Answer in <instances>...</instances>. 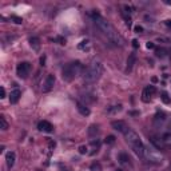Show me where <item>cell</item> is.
Returning a JSON list of instances; mask_svg holds the SVG:
<instances>
[{
    "label": "cell",
    "instance_id": "6da1fadb",
    "mask_svg": "<svg viewBox=\"0 0 171 171\" xmlns=\"http://www.w3.org/2000/svg\"><path fill=\"white\" fill-rule=\"evenodd\" d=\"M92 20L96 24V27L99 28V31L110 40V43H112L114 46H123V38L118 34L116 30L112 27V24L108 20L95 12L92 13Z\"/></svg>",
    "mask_w": 171,
    "mask_h": 171
},
{
    "label": "cell",
    "instance_id": "7a4b0ae2",
    "mask_svg": "<svg viewBox=\"0 0 171 171\" xmlns=\"http://www.w3.org/2000/svg\"><path fill=\"white\" fill-rule=\"evenodd\" d=\"M125 138H126V142L128 143V146L134 150L138 156L140 158H144V154H146V147H144L143 142L140 139V136L136 134L134 130H130L128 128V131L125 134Z\"/></svg>",
    "mask_w": 171,
    "mask_h": 171
},
{
    "label": "cell",
    "instance_id": "3957f363",
    "mask_svg": "<svg viewBox=\"0 0 171 171\" xmlns=\"http://www.w3.org/2000/svg\"><path fill=\"white\" fill-rule=\"evenodd\" d=\"M103 64L100 62H94L90 67H87L83 72V79L86 83H95L98 82L100 76L103 75Z\"/></svg>",
    "mask_w": 171,
    "mask_h": 171
},
{
    "label": "cell",
    "instance_id": "277c9868",
    "mask_svg": "<svg viewBox=\"0 0 171 171\" xmlns=\"http://www.w3.org/2000/svg\"><path fill=\"white\" fill-rule=\"evenodd\" d=\"M83 70H84V67H83V64L80 62H78V60L76 62H71L64 66V68L62 71V78L66 82H72L76 76H79L82 74Z\"/></svg>",
    "mask_w": 171,
    "mask_h": 171
},
{
    "label": "cell",
    "instance_id": "5b68a950",
    "mask_svg": "<svg viewBox=\"0 0 171 171\" xmlns=\"http://www.w3.org/2000/svg\"><path fill=\"white\" fill-rule=\"evenodd\" d=\"M30 72H31V63L22 62V63L18 64V67H16V75H18L19 78H22V79L28 78Z\"/></svg>",
    "mask_w": 171,
    "mask_h": 171
},
{
    "label": "cell",
    "instance_id": "8992f818",
    "mask_svg": "<svg viewBox=\"0 0 171 171\" xmlns=\"http://www.w3.org/2000/svg\"><path fill=\"white\" fill-rule=\"evenodd\" d=\"M55 75H52V74H48L47 75V78H46V80H44V83H43V86H42V91L43 92H50L51 90L54 88V86H55Z\"/></svg>",
    "mask_w": 171,
    "mask_h": 171
},
{
    "label": "cell",
    "instance_id": "52a82bcc",
    "mask_svg": "<svg viewBox=\"0 0 171 171\" xmlns=\"http://www.w3.org/2000/svg\"><path fill=\"white\" fill-rule=\"evenodd\" d=\"M156 92V88H155V86H147L146 88L143 90V94H142V100L143 102H150L151 100V98L155 95Z\"/></svg>",
    "mask_w": 171,
    "mask_h": 171
},
{
    "label": "cell",
    "instance_id": "ba28073f",
    "mask_svg": "<svg viewBox=\"0 0 171 171\" xmlns=\"http://www.w3.org/2000/svg\"><path fill=\"white\" fill-rule=\"evenodd\" d=\"M111 126H112V128L116 130L118 132L126 134V132L128 131V126L126 125V122H123V121H114V122H111Z\"/></svg>",
    "mask_w": 171,
    "mask_h": 171
},
{
    "label": "cell",
    "instance_id": "9c48e42d",
    "mask_svg": "<svg viewBox=\"0 0 171 171\" xmlns=\"http://www.w3.org/2000/svg\"><path fill=\"white\" fill-rule=\"evenodd\" d=\"M38 128H39V131L48 132V134L54 131V126L51 125L50 122H47V121H42V122H39V125H38Z\"/></svg>",
    "mask_w": 171,
    "mask_h": 171
},
{
    "label": "cell",
    "instance_id": "30bf717a",
    "mask_svg": "<svg viewBox=\"0 0 171 171\" xmlns=\"http://www.w3.org/2000/svg\"><path fill=\"white\" fill-rule=\"evenodd\" d=\"M135 62H136V55L132 52V54L128 55L127 58V64H126V72H131L132 68H134V66H135Z\"/></svg>",
    "mask_w": 171,
    "mask_h": 171
},
{
    "label": "cell",
    "instance_id": "8fae6325",
    "mask_svg": "<svg viewBox=\"0 0 171 171\" xmlns=\"http://www.w3.org/2000/svg\"><path fill=\"white\" fill-rule=\"evenodd\" d=\"M20 96H22V91H20L19 88H15L13 91H11V94H9V103H11V104L18 103Z\"/></svg>",
    "mask_w": 171,
    "mask_h": 171
},
{
    "label": "cell",
    "instance_id": "7c38bea8",
    "mask_svg": "<svg viewBox=\"0 0 171 171\" xmlns=\"http://www.w3.org/2000/svg\"><path fill=\"white\" fill-rule=\"evenodd\" d=\"M76 107H78V111L82 114L83 116H88L90 112H91V111H90V108L87 107V104H83V103H80V102H78V103H76Z\"/></svg>",
    "mask_w": 171,
    "mask_h": 171
},
{
    "label": "cell",
    "instance_id": "4fadbf2b",
    "mask_svg": "<svg viewBox=\"0 0 171 171\" xmlns=\"http://www.w3.org/2000/svg\"><path fill=\"white\" fill-rule=\"evenodd\" d=\"M15 159H16V155H15V152H7V155H5V160H7V166L9 168L13 167V164H15Z\"/></svg>",
    "mask_w": 171,
    "mask_h": 171
},
{
    "label": "cell",
    "instance_id": "5bb4252c",
    "mask_svg": "<svg viewBox=\"0 0 171 171\" xmlns=\"http://www.w3.org/2000/svg\"><path fill=\"white\" fill-rule=\"evenodd\" d=\"M30 46L32 47V50L39 51L40 50V39H39V38H36V36L30 38Z\"/></svg>",
    "mask_w": 171,
    "mask_h": 171
},
{
    "label": "cell",
    "instance_id": "9a60e30c",
    "mask_svg": "<svg viewBox=\"0 0 171 171\" xmlns=\"http://www.w3.org/2000/svg\"><path fill=\"white\" fill-rule=\"evenodd\" d=\"M150 142H151L158 150H162V148H163V140L162 139H158L155 136H150Z\"/></svg>",
    "mask_w": 171,
    "mask_h": 171
},
{
    "label": "cell",
    "instance_id": "2e32d148",
    "mask_svg": "<svg viewBox=\"0 0 171 171\" xmlns=\"http://www.w3.org/2000/svg\"><path fill=\"white\" fill-rule=\"evenodd\" d=\"M118 160H119V163H122V164H128L130 163V156H128V154H126V152H121V154L118 155Z\"/></svg>",
    "mask_w": 171,
    "mask_h": 171
},
{
    "label": "cell",
    "instance_id": "e0dca14e",
    "mask_svg": "<svg viewBox=\"0 0 171 171\" xmlns=\"http://www.w3.org/2000/svg\"><path fill=\"white\" fill-rule=\"evenodd\" d=\"M154 122H155V125H162L163 122H166V114L163 112H158L155 115V119H154Z\"/></svg>",
    "mask_w": 171,
    "mask_h": 171
},
{
    "label": "cell",
    "instance_id": "ac0fdd59",
    "mask_svg": "<svg viewBox=\"0 0 171 171\" xmlns=\"http://www.w3.org/2000/svg\"><path fill=\"white\" fill-rule=\"evenodd\" d=\"M160 99H162V102L166 103V104H170L171 103V98L168 96V94L166 92V91H162V92H160Z\"/></svg>",
    "mask_w": 171,
    "mask_h": 171
},
{
    "label": "cell",
    "instance_id": "d6986e66",
    "mask_svg": "<svg viewBox=\"0 0 171 171\" xmlns=\"http://www.w3.org/2000/svg\"><path fill=\"white\" fill-rule=\"evenodd\" d=\"M98 132H99V127H98V126H95V125L90 126V128H88V135L90 136L98 135Z\"/></svg>",
    "mask_w": 171,
    "mask_h": 171
},
{
    "label": "cell",
    "instance_id": "ffe728a7",
    "mask_svg": "<svg viewBox=\"0 0 171 171\" xmlns=\"http://www.w3.org/2000/svg\"><path fill=\"white\" fill-rule=\"evenodd\" d=\"M166 52H167L166 48H156L155 50V55L158 58H164V56H166Z\"/></svg>",
    "mask_w": 171,
    "mask_h": 171
},
{
    "label": "cell",
    "instance_id": "44dd1931",
    "mask_svg": "<svg viewBox=\"0 0 171 171\" xmlns=\"http://www.w3.org/2000/svg\"><path fill=\"white\" fill-rule=\"evenodd\" d=\"M90 47H91L90 40H83V42L79 44V48H80V50H90Z\"/></svg>",
    "mask_w": 171,
    "mask_h": 171
},
{
    "label": "cell",
    "instance_id": "7402d4cb",
    "mask_svg": "<svg viewBox=\"0 0 171 171\" xmlns=\"http://www.w3.org/2000/svg\"><path fill=\"white\" fill-rule=\"evenodd\" d=\"M90 170L91 171H102V164L99 162H94L91 166H90Z\"/></svg>",
    "mask_w": 171,
    "mask_h": 171
},
{
    "label": "cell",
    "instance_id": "603a6c76",
    "mask_svg": "<svg viewBox=\"0 0 171 171\" xmlns=\"http://www.w3.org/2000/svg\"><path fill=\"white\" fill-rule=\"evenodd\" d=\"M0 128L4 130V131L8 128V123H7V121H5V118L4 116H0Z\"/></svg>",
    "mask_w": 171,
    "mask_h": 171
},
{
    "label": "cell",
    "instance_id": "cb8c5ba5",
    "mask_svg": "<svg viewBox=\"0 0 171 171\" xmlns=\"http://www.w3.org/2000/svg\"><path fill=\"white\" fill-rule=\"evenodd\" d=\"M104 143H107V144L115 143V136H114V135H108V136H107V138L104 139Z\"/></svg>",
    "mask_w": 171,
    "mask_h": 171
},
{
    "label": "cell",
    "instance_id": "d4e9b609",
    "mask_svg": "<svg viewBox=\"0 0 171 171\" xmlns=\"http://www.w3.org/2000/svg\"><path fill=\"white\" fill-rule=\"evenodd\" d=\"M122 110V104H116L112 106V108H108V112H116V111H121Z\"/></svg>",
    "mask_w": 171,
    "mask_h": 171
},
{
    "label": "cell",
    "instance_id": "484cf974",
    "mask_svg": "<svg viewBox=\"0 0 171 171\" xmlns=\"http://www.w3.org/2000/svg\"><path fill=\"white\" fill-rule=\"evenodd\" d=\"M11 19L13 20L16 24H22V23H23V19H22V18H19V16H12Z\"/></svg>",
    "mask_w": 171,
    "mask_h": 171
},
{
    "label": "cell",
    "instance_id": "4316f807",
    "mask_svg": "<svg viewBox=\"0 0 171 171\" xmlns=\"http://www.w3.org/2000/svg\"><path fill=\"white\" fill-rule=\"evenodd\" d=\"M87 150H88V148H87V146H80V147H79V154H87Z\"/></svg>",
    "mask_w": 171,
    "mask_h": 171
},
{
    "label": "cell",
    "instance_id": "83f0119b",
    "mask_svg": "<svg viewBox=\"0 0 171 171\" xmlns=\"http://www.w3.org/2000/svg\"><path fill=\"white\" fill-rule=\"evenodd\" d=\"M134 30H135L136 34H142V32H143V27H140V26H136Z\"/></svg>",
    "mask_w": 171,
    "mask_h": 171
},
{
    "label": "cell",
    "instance_id": "f1b7e54d",
    "mask_svg": "<svg viewBox=\"0 0 171 171\" xmlns=\"http://www.w3.org/2000/svg\"><path fill=\"white\" fill-rule=\"evenodd\" d=\"M146 47H147L148 50H152V48H155V44H154L152 42H148L147 44H146Z\"/></svg>",
    "mask_w": 171,
    "mask_h": 171
},
{
    "label": "cell",
    "instance_id": "f546056e",
    "mask_svg": "<svg viewBox=\"0 0 171 171\" xmlns=\"http://www.w3.org/2000/svg\"><path fill=\"white\" fill-rule=\"evenodd\" d=\"M0 98H1V99H4V98H5V90H4V87H1V88H0Z\"/></svg>",
    "mask_w": 171,
    "mask_h": 171
},
{
    "label": "cell",
    "instance_id": "4dcf8cb0",
    "mask_svg": "<svg viewBox=\"0 0 171 171\" xmlns=\"http://www.w3.org/2000/svg\"><path fill=\"white\" fill-rule=\"evenodd\" d=\"M132 47H134L135 50H136V48H139V43H138V40H136V39L132 40Z\"/></svg>",
    "mask_w": 171,
    "mask_h": 171
},
{
    "label": "cell",
    "instance_id": "1f68e13d",
    "mask_svg": "<svg viewBox=\"0 0 171 171\" xmlns=\"http://www.w3.org/2000/svg\"><path fill=\"white\" fill-rule=\"evenodd\" d=\"M91 144H92V146H96V147H99V146H100V142H99V140H91Z\"/></svg>",
    "mask_w": 171,
    "mask_h": 171
},
{
    "label": "cell",
    "instance_id": "d6a6232c",
    "mask_svg": "<svg viewBox=\"0 0 171 171\" xmlns=\"http://www.w3.org/2000/svg\"><path fill=\"white\" fill-rule=\"evenodd\" d=\"M164 24H166L168 28H171V20H166V22H164Z\"/></svg>",
    "mask_w": 171,
    "mask_h": 171
},
{
    "label": "cell",
    "instance_id": "836d02e7",
    "mask_svg": "<svg viewBox=\"0 0 171 171\" xmlns=\"http://www.w3.org/2000/svg\"><path fill=\"white\" fill-rule=\"evenodd\" d=\"M40 63H42V66H44V63H46V56H42V59H40Z\"/></svg>",
    "mask_w": 171,
    "mask_h": 171
},
{
    "label": "cell",
    "instance_id": "e575fe53",
    "mask_svg": "<svg viewBox=\"0 0 171 171\" xmlns=\"http://www.w3.org/2000/svg\"><path fill=\"white\" fill-rule=\"evenodd\" d=\"M116 171H122V170H116Z\"/></svg>",
    "mask_w": 171,
    "mask_h": 171
}]
</instances>
